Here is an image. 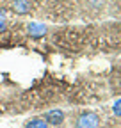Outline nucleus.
Instances as JSON below:
<instances>
[{"instance_id":"f257e3e1","label":"nucleus","mask_w":121,"mask_h":128,"mask_svg":"<svg viewBox=\"0 0 121 128\" xmlns=\"http://www.w3.org/2000/svg\"><path fill=\"white\" fill-rule=\"evenodd\" d=\"M98 124H100V118L94 112H84L77 118V123H75L77 128H98Z\"/></svg>"},{"instance_id":"f03ea898","label":"nucleus","mask_w":121,"mask_h":128,"mask_svg":"<svg viewBox=\"0 0 121 128\" xmlns=\"http://www.w3.org/2000/svg\"><path fill=\"white\" fill-rule=\"evenodd\" d=\"M44 121L48 124H52V126H60L62 121H64V112L59 110V108H52L44 114Z\"/></svg>"},{"instance_id":"7ed1b4c3","label":"nucleus","mask_w":121,"mask_h":128,"mask_svg":"<svg viewBox=\"0 0 121 128\" xmlns=\"http://www.w3.org/2000/svg\"><path fill=\"white\" fill-rule=\"evenodd\" d=\"M28 34L32 36V38H43L44 34H46V25L44 23H41V22H30L28 23Z\"/></svg>"},{"instance_id":"20e7f679","label":"nucleus","mask_w":121,"mask_h":128,"mask_svg":"<svg viewBox=\"0 0 121 128\" xmlns=\"http://www.w3.org/2000/svg\"><path fill=\"white\" fill-rule=\"evenodd\" d=\"M11 7L16 14H27L32 9V2H30V0H14L11 4Z\"/></svg>"},{"instance_id":"39448f33","label":"nucleus","mask_w":121,"mask_h":128,"mask_svg":"<svg viewBox=\"0 0 121 128\" xmlns=\"http://www.w3.org/2000/svg\"><path fill=\"white\" fill-rule=\"evenodd\" d=\"M25 128H48V123L44 121V119L36 118V119H30V121H27Z\"/></svg>"},{"instance_id":"423d86ee","label":"nucleus","mask_w":121,"mask_h":128,"mask_svg":"<svg viewBox=\"0 0 121 128\" xmlns=\"http://www.w3.org/2000/svg\"><path fill=\"white\" fill-rule=\"evenodd\" d=\"M112 112H114V116L121 118V98L114 102V105H112Z\"/></svg>"},{"instance_id":"0eeeda50","label":"nucleus","mask_w":121,"mask_h":128,"mask_svg":"<svg viewBox=\"0 0 121 128\" xmlns=\"http://www.w3.org/2000/svg\"><path fill=\"white\" fill-rule=\"evenodd\" d=\"M6 28H7V22H6L4 18H0V34H2Z\"/></svg>"},{"instance_id":"6e6552de","label":"nucleus","mask_w":121,"mask_h":128,"mask_svg":"<svg viewBox=\"0 0 121 128\" xmlns=\"http://www.w3.org/2000/svg\"><path fill=\"white\" fill-rule=\"evenodd\" d=\"M4 14H6V11H4V9H0V16H4Z\"/></svg>"}]
</instances>
